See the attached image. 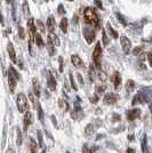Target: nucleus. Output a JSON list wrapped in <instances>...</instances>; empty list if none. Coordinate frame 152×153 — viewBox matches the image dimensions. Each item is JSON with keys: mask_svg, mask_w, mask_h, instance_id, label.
Masks as SVG:
<instances>
[{"mask_svg": "<svg viewBox=\"0 0 152 153\" xmlns=\"http://www.w3.org/2000/svg\"><path fill=\"white\" fill-rule=\"evenodd\" d=\"M90 101H92L93 103H96L97 101H98V96H97V95H94L93 97H92V98H90Z\"/></svg>", "mask_w": 152, "mask_h": 153, "instance_id": "79ce46f5", "label": "nucleus"}, {"mask_svg": "<svg viewBox=\"0 0 152 153\" xmlns=\"http://www.w3.org/2000/svg\"><path fill=\"white\" fill-rule=\"evenodd\" d=\"M120 42H121V47H122V51L125 54H128L129 51H130V48H132V44H130V41H129V39L125 37V36H122L120 38Z\"/></svg>", "mask_w": 152, "mask_h": 153, "instance_id": "0eeeda50", "label": "nucleus"}, {"mask_svg": "<svg viewBox=\"0 0 152 153\" xmlns=\"http://www.w3.org/2000/svg\"><path fill=\"white\" fill-rule=\"evenodd\" d=\"M58 105H60V108H62V111H63V112L69 111V108H70L69 103L66 102L65 100H60V101H58Z\"/></svg>", "mask_w": 152, "mask_h": 153, "instance_id": "412c9836", "label": "nucleus"}, {"mask_svg": "<svg viewBox=\"0 0 152 153\" xmlns=\"http://www.w3.org/2000/svg\"><path fill=\"white\" fill-rule=\"evenodd\" d=\"M7 153H15L13 151V150H12V149H8V151H7Z\"/></svg>", "mask_w": 152, "mask_h": 153, "instance_id": "3c124183", "label": "nucleus"}, {"mask_svg": "<svg viewBox=\"0 0 152 153\" xmlns=\"http://www.w3.org/2000/svg\"><path fill=\"white\" fill-rule=\"evenodd\" d=\"M17 78H19V74H17L16 71L10 66V68H9V71H8V85H9V89H10L12 93H13L14 90H15V88H16Z\"/></svg>", "mask_w": 152, "mask_h": 153, "instance_id": "20e7f679", "label": "nucleus"}, {"mask_svg": "<svg viewBox=\"0 0 152 153\" xmlns=\"http://www.w3.org/2000/svg\"><path fill=\"white\" fill-rule=\"evenodd\" d=\"M47 27L51 31V33L54 32V30H55V19H54V17H48V19H47Z\"/></svg>", "mask_w": 152, "mask_h": 153, "instance_id": "6ab92c4d", "label": "nucleus"}, {"mask_svg": "<svg viewBox=\"0 0 152 153\" xmlns=\"http://www.w3.org/2000/svg\"><path fill=\"white\" fill-rule=\"evenodd\" d=\"M98 150L97 146L94 147H89L88 145H83V153H96V151Z\"/></svg>", "mask_w": 152, "mask_h": 153, "instance_id": "393cba45", "label": "nucleus"}, {"mask_svg": "<svg viewBox=\"0 0 152 153\" xmlns=\"http://www.w3.org/2000/svg\"><path fill=\"white\" fill-rule=\"evenodd\" d=\"M34 38H36V44H37V46H38V47H42V46H44V41H42V38H41V36H40L39 33H36Z\"/></svg>", "mask_w": 152, "mask_h": 153, "instance_id": "cd10ccee", "label": "nucleus"}, {"mask_svg": "<svg viewBox=\"0 0 152 153\" xmlns=\"http://www.w3.org/2000/svg\"><path fill=\"white\" fill-rule=\"evenodd\" d=\"M65 153H70V152H69V151H68V152H65Z\"/></svg>", "mask_w": 152, "mask_h": 153, "instance_id": "6e6d98bb", "label": "nucleus"}, {"mask_svg": "<svg viewBox=\"0 0 152 153\" xmlns=\"http://www.w3.org/2000/svg\"><path fill=\"white\" fill-rule=\"evenodd\" d=\"M88 74H89V79H90V81L93 82L94 80H95V76H96V72H95V68H94V65L92 64L90 66H89V70H88Z\"/></svg>", "mask_w": 152, "mask_h": 153, "instance_id": "5701e85b", "label": "nucleus"}, {"mask_svg": "<svg viewBox=\"0 0 152 153\" xmlns=\"http://www.w3.org/2000/svg\"><path fill=\"white\" fill-rule=\"evenodd\" d=\"M98 78H100L101 81H105V80H107V74H105V72H103L102 70L98 71Z\"/></svg>", "mask_w": 152, "mask_h": 153, "instance_id": "c9c22d12", "label": "nucleus"}, {"mask_svg": "<svg viewBox=\"0 0 152 153\" xmlns=\"http://www.w3.org/2000/svg\"><path fill=\"white\" fill-rule=\"evenodd\" d=\"M107 27H108V30H109V33L112 36V38H118V33H117V31H114L113 29L111 27V25H110V23H108L107 24Z\"/></svg>", "mask_w": 152, "mask_h": 153, "instance_id": "c756f323", "label": "nucleus"}, {"mask_svg": "<svg viewBox=\"0 0 152 153\" xmlns=\"http://www.w3.org/2000/svg\"><path fill=\"white\" fill-rule=\"evenodd\" d=\"M0 23H4V19H2V16L0 15Z\"/></svg>", "mask_w": 152, "mask_h": 153, "instance_id": "603ef678", "label": "nucleus"}, {"mask_svg": "<svg viewBox=\"0 0 152 153\" xmlns=\"http://www.w3.org/2000/svg\"><path fill=\"white\" fill-rule=\"evenodd\" d=\"M83 37L86 39L87 44L90 45L94 40H95V31L93 29H87V27H83Z\"/></svg>", "mask_w": 152, "mask_h": 153, "instance_id": "423d86ee", "label": "nucleus"}, {"mask_svg": "<svg viewBox=\"0 0 152 153\" xmlns=\"http://www.w3.org/2000/svg\"><path fill=\"white\" fill-rule=\"evenodd\" d=\"M148 142H146V135H144L143 137V140H142V152L143 153H148Z\"/></svg>", "mask_w": 152, "mask_h": 153, "instance_id": "c85d7f7f", "label": "nucleus"}, {"mask_svg": "<svg viewBox=\"0 0 152 153\" xmlns=\"http://www.w3.org/2000/svg\"><path fill=\"white\" fill-rule=\"evenodd\" d=\"M37 135H38L39 146L42 147L44 146V137H42V133H41V130H38V131H37Z\"/></svg>", "mask_w": 152, "mask_h": 153, "instance_id": "7c9ffc66", "label": "nucleus"}, {"mask_svg": "<svg viewBox=\"0 0 152 153\" xmlns=\"http://www.w3.org/2000/svg\"><path fill=\"white\" fill-rule=\"evenodd\" d=\"M139 114H141V110H139V108L129 110V111L127 112V119H128L129 121H134V120H136V119L139 118Z\"/></svg>", "mask_w": 152, "mask_h": 153, "instance_id": "6e6552de", "label": "nucleus"}, {"mask_svg": "<svg viewBox=\"0 0 152 153\" xmlns=\"http://www.w3.org/2000/svg\"><path fill=\"white\" fill-rule=\"evenodd\" d=\"M150 111L152 112V103H150Z\"/></svg>", "mask_w": 152, "mask_h": 153, "instance_id": "864d4df0", "label": "nucleus"}, {"mask_svg": "<svg viewBox=\"0 0 152 153\" xmlns=\"http://www.w3.org/2000/svg\"><path fill=\"white\" fill-rule=\"evenodd\" d=\"M33 93H34V95L37 96V97L40 96V82L37 79L33 80Z\"/></svg>", "mask_w": 152, "mask_h": 153, "instance_id": "f3484780", "label": "nucleus"}, {"mask_svg": "<svg viewBox=\"0 0 152 153\" xmlns=\"http://www.w3.org/2000/svg\"><path fill=\"white\" fill-rule=\"evenodd\" d=\"M54 44H53V41L51 40V38L47 39V51H48V54L49 55H54L55 54V49H54Z\"/></svg>", "mask_w": 152, "mask_h": 153, "instance_id": "a211bd4d", "label": "nucleus"}, {"mask_svg": "<svg viewBox=\"0 0 152 153\" xmlns=\"http://www.w3.org/2000/svg\"><path fill=\"white\" fill-rule=\"evenodd\" d=\"M83 17H85V22L89 24V25L93 26H98L100 24V19H98V15L96 13V10L94 8H86L85 9V13H83Z\"/></svg>", "mask_w": 152, "mask_h": 153, "instance_id": "f257e3e1", "label": "nucleus"}, {"mask_svg": "<svg viewBox=\"0 0 152 153\" xmlns=\"http://www.w3.org/2000/svg\"><path fill=\"white\" fill-rule=\"evenodd\" d=\"M58 12H60V14H64V13H65V10H64V7L62 6V5H60V6H58Z\"/></svg>", "mask_w": 152, "mask_h": 153, "instance_id": "c03bdc74", "label": "nucleus"}, {"mask_svg": "<svg viewBox=\"0 0 152 153\" xmlns=\"http://www.w3.org/2000/svg\"><path fill=\"white\" fill-rule=\"evenodd\" d=\"M34 19H30L28 21V27H29V33H30V39L33 40V37L36 36V26H34Z\"/></svg>", "mask_w": 152, "mask_h": 153, "instance_id": "ddd939ff", "label": "nucleus"}, {"mask_svg": "<svg viewBox=\"0 0 152 153\" xmlns=\"http://www.w3.org/2000/svg\"><path fill=\"white\" fill-rule=\"evenodd\" d=\"M152 97V91L151 89L149 88H144L139 91L137 95L133 98V102L132 104L133 105H137V104H143V103H146L150 101V98Z\"/></svg>", "mask_w": 152, "mask_h": 153, "instance_id": "f03ea898", "label": "nucleus"}, {"mask_svg": "<svg viewBox=\"0 0 152 153\" xmlns=\"http://www.w3.org/2000/svg\"><path fill=\"white\" fill-rule=\"evenodd\" d=\"M134 89H135V82L133 80H128L126 83V90L128 93H132L134 91Z\"/></svg>", "mask_w": 152, "mask_h": 153, "instance_id": "a878e982", "label": "nucleus"}, {"mask_svg": "<svg viewBox=\"0 0 152 153\" xmlns=\"http://www.w3.org/2000/svg\"><path fill=\"white\" fill-rule=\"evenodd\" d=\"M16 104H17V108L21 113H24L28 112L29 110V104H28V100H26V96L23 93H19L16 98Z\"/></svg>", "mask_w": 152, "mask_h": 153, "instance_id": "7ed1b4c3", "label": "nucleus"}, {"mask_svg": "<svg viewBox=\"0 0 152 153\" xmlns=\"http://www.w3.org/2000/svg\"><path fill=\"white\" fill-rule=\"evenodd\" d=\"M112 81H113L114 88H115V89H119L121 85V76L119 72H114L113 73V76H112Z\"/></svg>", "mask_w": 152, "mask_h": 153, "instance_id": "4468645a", "label": "nucleus"}, {"mask_svg": "<svg viewBox=\"0 0 152 153\" xmlns=\"http://www.w3.org/2000/svg\"><path fill=\"white\" fill-rule=\"evenodd\" d=\"M71 62H72V64H73L75 66H80V65L83 64L81 58L79 57L78 55H72V56H71Z\"/></svg>", "mask_w": 152, "mask_h": 153, "instance_id": "aec40b11", "label": "nucleus"}, {"mask_svg": "<svg viewBox=\"0 0 152 153\" xmlns=\"http://www.w3.org/2000/svg\"><path fill=\"white\" fill-rule=\"evenodd\" d=\"M118 121V120H120V117H119V114H114V117L112 118V121Z\"/></svg>", "mask_w": 152, "mask_h": 153, "instance_id": "49530a36", "label": "nucleus"}, {"mask_svg": "<svg viewBox=\"0 0 152 153\" xmlns=\"http://www.w3.org/2000/svg\"><path fill=\"white\" fill-rule=\"evenodd\" d=\"M126 153H136V152H135V150H134V149H130V147H129V149H127Z\"/></svg>", "mask_w": 152, "mask_h": 153, "instance_id": "09e8293b", "label": "nucleus"}, {"mask_svg": "<svg viewBox=\"0 0 152 153\" xmlns=\"http://www.w3.org/2000/svg\"><path fill=\"white\" fill-rule=\"evenodd\" d=\"M28 147H29V151L30 153H37V150H38V145L36 143V140L33 138H29V143H28Z\"/></svg>", "mask_w": 152, "mask_h": 153, "instance_id": "2eb2a0df", "label": "nucleus"}, {"mask_svg": "<svg viewBox=\"0 0 152 153\" xmlns=\"http://www.w3.org/2000/svg\"><path fill=\"white\" fill-rule=\"evenodd\" d=\"M101 56H102V48H101V44L97 42L95 46V49L93 51V59H94V63L97 66V69L100 70L101 68Z\"/></svg>", "mask_w": 152, "mask_h": 153, "instance_id": "39448f33", "label": "nucleus"}, {"mask_svg": "<svg viewBox=\"0 0 152 153\" xmlns=\"http://www.w3.org/2000/svg\"><path fill=\"white\" fill-rule=\"evenodd\" d=\"M7 51H8V54H9V57L13 61L14 63H16V54H15V49H14L13 44L8 42V46H7Z\"/></svg>", "mask_w": 152, "mask_h": 153, "instance_id": "dca6fc26", "label": "nucleus"}, {"mask_svg": "<svg viewBox=\"0 0 152 153\" xmlns=\"http://www.w3.org/2000/svg\"><path fill=\"white\" fill-rule=\"evenodd\" d=\"M70 81H71V86H72V88L75 90H77L78 88H77V86H76V83H75V80H73V76L70 73Z\"/></svg>", "mask_w": 152, "mask_h": 153, "instance_id": "4c0bfd02", "label": "nucleus"}, {"mask_svg": "<svg viewBox=\"0 0 152 153\" xmlns=\"http://www.w3.org/2000/svg\"><path fill=\"white\" fill-rule=\"evenodd\" d=\"M115 16H117V19H119V22H120L122 25H127V22L126 19L122 17V15H121L120 13H115Z\"/></svg>", "mask_w": 152, "mask_h": 153, "instance_id": "72a5a7b5", "label": "nucleus"}, {"mask_svg": "<svg viewBox=\"0 0 152 153\" xmlns=\"http://www.w3.org/2000/svg\"><path fill=\"white\" fill-rule=\"evenodd\" d=\"M142 51H143V46H137L133 51V54L135 56H137V55H139V53H142Z\"/></svg>", "mask_w": 152, "mask_h": 153, "instance_id": "f704fd0d", "label": "nucleus"}, {"mask_svg": "<svg viewBox=\"0 0 152 153\" xmlns=\"http://www.w3.org/2000/svg\"><path fill=\"white\" fill-rule=\"evenodd\" d=\"M32 122H33V115H32L31 112H25V114H24V119H23V123H24V130L28 129V127L31 125Z\"/></svg>", "mask_w": 152, "mask_h": 153, "instance_id": "f8f14e48", "label": "nucleus"}, {"mask_svg": "<svg viewBox=\"0 0 152 153\" xmlns=\"http://www.w3.org/2000/svg\"><path fill=\"white\" fill-rule=\"evenodd\" d=\"M104 89H105L104 86H98V87H96V91H97V93H102V91H104Z\"/></svg>", "mask_w": 152, "mask_h": 153, "instance_id": "a19ab883", "label": "nucleus"}, {"mask_svg": "<svg viewBox=\"0 0 152 153\" xmlns=\"http://www.w3.org/2000/svg\"><path fill=\"white\" fill-rule=\"evenodd\" d=\"M21 144H22V133H21V130L17 128V145L21 146Z\"/></svg>", "mask_w": 152, "mask_h": 153, "instance_id": "e433bc0d", "label": "nucleus"}, {"mask_svg": "<svg viewBox=\"0 0 152 153\" xmlns=\"http://www.w3.org/2000/svg\"><path fill=\"white\" fill-rule=\"evenodd\" d=\"M78 80H79V81H80V83H81V85H83V76H81V74H79V73H78Z\"/></svg>", "mask_w": 152, "mask_h": 153, "instance_id": "de8ad7c7", "label": "nucleus"}, {"mask_svg": "<svg viewBox=\"0 0 152 153\" xmlns=\"http://www.w3.org/2000/svg\"><path fill=\"white\" fill-rule=\"evenodd\" d=\"M23 13L25 16H29V14H30V9H29V4L24 1V4H23Z\"/></svg>", "mask_w": 152, "mask_h": 153, "instance_id": "473e14b6", "label": "nucleus"}, {"mask_svg": "<svg viewBox=\"0 0 152 153\" xmlns=\"http://www.w3.org/2000/svg\"><path fill=\"white\" fill-rule=\"evenodd\" d=\"M24 30H23V27H21V26H19V37H21V38H24Z\"/></svg>", "mask_w": 152, "mask_h": 153, "instance_id": "a18cd8bd", "label": "nucleus"}, {"mask_svg": "<svg viewBox=\"0 0 152 153\" xmlns=\"http://www.w3.org/2000/svg\"><path fill=\"white\" fill-rule=\"evenodd\" d=\"M41 153H47V151H46V149H44V150H42V152Z\"/></svg>", "mask_w": 152, "mask_h": 153, "instance_id": "5fc2aeb1", "label": "nucleus"}, {"mask_svg": "<svg viewBox=\"0 0 152 153\" xmlns=\"http://www.w3.org/2000/svg\"><path fill=\"white\" fill-rule=\"evenodd\" d=\"M148 59H149V63L152 66V53H149L148 54Z\"/></svg>", "mask_w": 152, "mask_h": 153, "instance_id": "37998d69", "label": "nucleus"}, {"mask_svg": "<svg viewBox=\"0 0 152 153\" xmlns=\"http://www.w3.org/2000/svg\"><path fill=\"white\" fill-rule=\"evenodd\" d=\"M95 2H96V5H98V7H100V8H103V6H102V4H101V1H100V0H95Z\"/></svg>", "mask_w": 152, "mask_h": 153, "instance_id": "8fccbe9b", "label": "nucleus"}, {"mask_svg": "<svg viewBox=\"0 0 152 153\" xmlns=\"http://www.w3.org/2000/svg\"><path fill=\"white\" fill-rule=\"evenodd\" d=\"M37 23H38V26H39V29H40V31L44 32L45 31V26H44V24L41 23V21H38Z\"/></svg>", "mask_w": 152, "mask_h": 153, "instance_id": "ea45409f", "label": "nucleus"}, {"mask_svg": "<svg viewBox=\"0 0 152 153\" xmlns=\"http://www.w3.org/2000/svg\"><path fill=\"white\" fill-rule=\"evenodd\" d=\"M47 86L51 91L56 89V80H55V78L53 76L51 72H48V74H47Z\"/></svg>", "mask_w": 152, "mask_h": 153, "instance_id": "9d476101", "label": "nucleus"}, {"mask_svg": "<svg viewBox=\"0 0 152 153\" xmlns=\"http://www.w3.org/2000/svg\"><path fill=\"white\" fill-rule=\"evenodd\" d=\"M48 38H51V40L53 41V44L55 46H60L61 45V41H60V39H58V37H57L56 34L54 33V32H51V33H49L48 34Z\"/></svg>", "mask_w": 152, "mask_h": 153, "instance_id": "4be33fe9", "label": "nucleus"}, {"mask_svg": "<svg viewBox=\"0 0 152 153\" xmlns=\"http://www.w3.org/2000/svg\"><path fill=\"white\" fill-rule=\"evenodd\" d=\"M103 42H104L105 46L109 44V39H108V37H107V34H105V32H103Z\"/></svg>", "mask_w": 152, "mask_h": 153, "instance_id": "58836bf2", "label": "nucleus"}, {"mask_svg": "<svg viewBox=\"0 0 152 153\" xmlns=\"http://www.w3.org/2000/svg\"><path fill=\"white\" fill-rule=\"evenodd\" d=\"M117 101H118V95H115V94H108L103 98V102L108 105H113L117 103Z\"/></svg>", "mask_w": 152, "mask_h": 153, "instance_id": "1a4fd4ad", "label": "nucleus"}, {"mask_svg": "<svg viewBox=\"0 0 152 153\" xmlns=\"http://www.w3.org/2000/svg\"><path fill=\"white\" fill-rule=\"evenodd\" d=\"M83 110H81V108L78 105V104H76L75 105V110L71 112V117L73 118V119H76V120H78V119H81L83 118Z\"/></svg>", "mask_w": 152, "mask_h": 153, "instance_id": "9b49d317", "label": "nucleus"}, {"mask_svg": "<svg viewBox=\"0 0 152 153\" xmlns=\"http://www.w3.org/2000/svg\"><path fill=\"white\" fill-rule=\"evenodd\" d=\"M68 24H69V22H68V19H63L61 21V23H60V27H61V30L63 33H66L68 32Z\"/></svg>", "mask_w": 152, "mask_h": 153, "instance_id": "b1692460", "label": "nucleus"}, {"mask_svg": "<svg viewBox=\"0 0 152 153\" xmlns=\"http://www.w3.org/2000/svg\"><path fill=\"white\" fill-rule=\"evenodd\" d=\"M94 130H95V128H94V126L92 125V123H89L87 127L85 128V134L87 135V136H90V135L94 134Z\"/></svg>", "mask_w": 152, "mask_h": 153, "instance_id": "bb28decb", "label": "nucleus"}, {"mask_svg": "<svg viewBox=\"0 0 152 153\" xmlns=\"http://www.w3.org/2000/svg\"><path fill=\"white\" fill-rule=\"evenodd\" d=\"M38 117H39V120L41 122H44V111L41 108V105L38 103Z\"/></svg>", "mask_w": 152, "mask_h": 153, "instance_id": "2f4dec72", "label": "nucleus"}]
</instances>
